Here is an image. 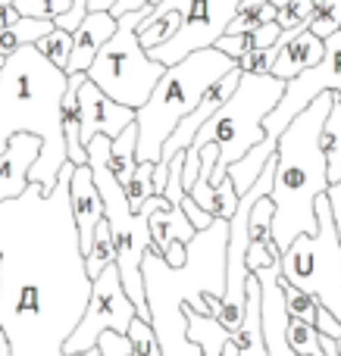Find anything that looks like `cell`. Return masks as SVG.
Returning <instances> with one entry per match:
<instances>
[{"mask_svg": "<svg viewBox=\"0 0 341 356\" xmlns=\"http://www.w3.org/2000/svg\"><path fill=\"white\" fill-rule=\"evenodd\" d=\"M288 81L276 79V75H248L241 72L235 94L223 104V110L198 131L191 147L204 150L207 144H219V163L213 169V184H223L229 178V166L238 163L241 156H248L257 144H263L267 131L263 122L276 110V104L282 100Z\"/></svg>", "mask_w": 341, "mask_h": 356, "instance_id": "cell-5", "label": "cell"}, {"mask_svg": "<svg viewBox=\"0 0 341 356\" xmlns=\"http://www.w3.org/2000/svg\"><path fill=\"white\" fill-rule=\"evenodd\" d=\"M69 75L47 60L35 44L6 56L0 72V150L13 135L31 131L44 141L41 156L31 169V181L54 194L63 166L69 163L66 135H63V97Z\"/></svg>", "mask_w": 341, "mask_h": 356, "instance_id": "cell-2", "label": "cell"}, {"mask_svg": "<svg viewBox=\"0 0 341 356\" xmlns=\"http://www.w3.org/2000/svg\"><path fill=\"white\" fill-rule=\"evenodd\" d=\"M88 16V0H72V13L56 19V29H66V31H75L81 25V19Z\"/></svg>", "mask_w": 341, "mask_h": 356, "instance_id": "cell-33", "label": "cell"}, {"mask_svg": "<svg viewBox=\"0 0 341 356\" xmlns=\"http://www.w3.org/2000/svg\"><path fill=\"white\" fill-rule=\"evenodd\" d=\"M72 163L54 194L38 181L0 203V328L13 356H63L81 322L94 282L72 216Z\"/></svg>", "mask_w": 341, "mask_h": 356, "instance_id": "cell-1", "label": "cell"}, {"mask_svg": "<svg viewBox=\"0 0 341 356\" xmlns=\"http://www.w3.org/2000/svg\"><path fill=\"white\" fill-rule=\"evenodd\" d=\"M44 141L31 131H19L10 138L6 150H0V203L16 200L31 184V169L41 156Z\"/></svg>", "mask_w": 341, "mask_h": 356, "instance_id": "cell-11", "label": "cell"}, {"mask_svg": "<svg viewBox=\"0 0 341 356\" xmlns=\"http://www.w3.org/2000/svg\"><path fill=\"white\" fill-rule=\"evenodd\" d=\"M0 356H13V344H10V338H6L3 328H0Z\"/></svg>", "mask_w": 341, "mask_h": 356, "instance_id": "cell-37", "label": "cell"}, {"mask_svg": "<svg viewBox=\"0 0 341 356\" xmlns=\"http://www.w3.org/2000/svg\"><path fill=\"white\" fill-rule=\"evenodd\" d=\"M282 25L279 22H267V25H260V29L254 31V41H257V50H269V47H276L279 44V38H282Z\"/></svg>", "mask_w": 341, "mask_h": 356, "instance_id": "cell-32", "label": "cell"}, {"mask_svg": "<svg viewBox=\"0 0 341 356\" xmlns=\"http://www.w3.org/2000/svg\"><path fill=\"white\" fill-rule=\"evenodd\" d=\"M216 47L223 50L225 56H232V60H241L251 50H257V41H254V35H223L216 41Z\"/></svg>", "mask_w": 341, "mask_h": 356, "instance_id": "cell-30", "label": "cell"}, {"mask_svg": "<svg viewBox=\"0 0 341 356\" xmlns=\"http://www.w3.org/2000/svg\"><path fill=\"white\" fill-rule=\"evenodd\" d=\"M319 144H323V154L329 160V184H341V97H335V104H332Z\"/></svg>", "mask_w": 341, "mask_h": 356, "instance_id": "cell-19", "label": "cell"}, {"mask_svg": "<svg viewBox=\"0 0 341 356\" xmlns=\"http://www.w3.org/2000/svg\"><path fill=\"white\" fill-rule=\"evenodd\" d=\"M179 207L185 209V216H188V219H191V225L198 228V232H204V228H210L213 222H216V216H210V213H207V209L200 207V203L194 200L191 194H185V197H182V203H179Z\"/></svg>", "mask_w": 341, "mask_h": 356, "instance_id": "cell-31", "label": "cell"}, {"mask_svg": "<svg viewBox=\"0 0 341 356\" xmlns=\"http://www.w3.org/2000/svg\"><path fill=\"white\" fill-rule=\"evenodd\" d=\"M282 47H269V50H251L248 56L238 60V69L248 75H273V66H276V56H279Z\"/></svg>", "mask_w": 341, "mask_h": 356, "instance_id": "cell-29", "label": "cell"}, {"mask_svg": "<svg viewBox=\"0 0 341 356\" xmlns=\"http://www.w3.org/2000/svg\"><path fill=\"white\" fill-rule=\"evenodd\" d=\"M79 113H81V144H85V147L97 135L119 138L138 119V110L122 106L113 97H106L91 79H85L79 88Z\"/></svg>", "mask_w": 341, "mask_h": 356, "instance_id": "cell-10", "label": "cell"}, {"mask_svg": "<svg viewBox=\"0 0 341 356\" xmlns=\"http://www.w3.org/2000/svg\"><path fill=\"white\" fill-rule=\"evenodd\" d=\"M154 172H157V163H138L135 175H132V181L125 184V197H129L132 209H141L144 203L150 200V197L157 194L154 188Z\"/></svg>", "mask_w": 341, "mask_h": 356, "instance_id": "cell-25", "label": "cell"}, {"mask_svg": "<svg viewBox=\"0 0 341 356\" xmlns=\"http://www.w3.org/2000/svg\"><path fill=\"white\" fill-rule=\"evenodd\" d=\"M282 291H285V309L292 319H301L307 322V325H317V316H319V300L313 294H307V291L294 288L292 282L285 278V272H282Z\"/></svg>", "mask_w": 341, "mask_h": 356, "instance_id": "cell-21", "label": "cell"}, {"mask_svg": "<svg viewBox=\"0 0 341 356\" xmlns=\"http://www.w3.org/2000/svg\"><path fill=\"white\" fill-rule=\"evenodd\" d=\"M72 44H75V38H72V31H66V29H54L50 35H44L41 41L35 44L38 50H41L44 56H47L54 66H60L63 72H66V66H69V56H72Z\"/></svg>", "mask_w": 341, "mask_h": 356, "instance_id": "cell-23", "label": "cell"}, {"mask_svg": "<svg viewBox=\"0 0 341 356\" xmlns=\"http://www.w3.org/2000/svg\"><path fill=\"white\" fill-rule=\"evenodd\" d=\"M323 56H326V41L313 35L310 29H304L301 35H294L292 41L279 50L276 66H273V75L276 79L292 81V79H298L301 72L313 69L317 63H323Z\"/></svg>", "mask_w": 341, "mask_h": 356, "instance_id": "cell-15", "label": "cell"}, {"mask_svg": "<svg viewBox=\"0 0 341 356\" xmlns=\"http://www.w3.org/2000/svg\"><path fill=\"white\" fill-rule=\"evenodd\" d=\"M3 63H6V56H0V72H3Z\"/></svg>", "mask_w": 341, "mask_h": 356, "instance_id": "cell-41", "label": "cell"}, {"mask_svg": "<svg viewBox=\"0 0 341 356\" xmlns=\"http://www.w3.org/2000/svg\"><path fill=\"white\" fill-rule=\"evenodd\" d=\"M335 341H338V350H341V338H335Z\"/></svg>", "mask_w": 341, "mask_h": 356, "instance_id": "cell-42", "label": "cell"}, {"mask_svg": "<svg viewBox=\"0 0 341 356\" xmlns=\"http://www.w3.org/2000/svg\"><path fill=\"white\" fill-rule=\"evenodd\" d=\"M69 197H72V216L75 228H79V244L81 253L91 250V241L97 225L106 219L104 197L97 191V181L91 175V166H75L72 169V184H69Z\"/></svg>", "mask_w": 341, "mask_h": 356, "instance_id": "cell-12", "label": "cell"}, {"mask_svg": "<svg viewBox=\"0 0 341 356\" xmlns=\"http://www.w3.org/2000/svg\"><path fill=\"white\" fill-rule=\"evenodd\" d=\"M319 328L317 325H307L301 319H292L288 316V344L294 347L298 356H323V344H319Z\"/></svg>", "mask_w": 341, "mask_h": 356, "instance_id": "cell-24", "label": "cell"}, {"mask_svg": "<svg viewBox=\"0 0 341 356\" xmlns=\"http://www.w3.org/2000/svg\"><path fill=\"white\" fill-rule=\"evenodd\" d=\"M185 319H188V341L198 344L204 356H223L232 341V332L216 319V316H204L185 303Z\"/></svg>", "mask_w": 341, "mask_h": 356, "instance_id": "cell-16", "label": "cell"}, {"mask_svg": "<svg viewBox=\"0 0 341 356\" xmlns=\"http://www.w3.org/2000/svg\"><path fill=\"white\" fill-rule=\"evenodd\" d=\"M244 0H163V10H175L182 16V29L166 44L148 50L157 63L163 66H175L185 56L198 54V50L216 47V41L229 31V22L238 16Z\"/></svg>", "mask_w": 341, "mask_h": 356, "instance_id": "cell-8", "label": "cell"}, {"mask_svg": "<svg viewBox=\"0 0 341 356\" xmlns=\"http://www.w3.org/2000/svg\"><path fill=\"white\" fill-rule=\"evenodd\" d=\"M110 169H113V175H116V181L122 184V188L132 181V175H135V169H138V125L135 122H132L119 138H113Z\"/></svg>", "mask_w": 341, "mask_h": 356, "instance_id": "cell-18", "label": "cell"}, {"mask_svg": "<svg viewBox=\"0 0 341 356\" xmlns=\"http://www.w3.org/2000/svg\"><path fill=\"white\" fill-rule=\"evenodd\" d=\"M273 222H276V203H273V197H260V200L251 207V216H248L251 241H260V244H276ZM276 247H279V244H276Z\"/></svg>", "mask_w": 341, "mask_h": 356, "instance_id": "cell-22", "label": "cell"}, {"mask_svg": "<svg viewBox=\"0 0 341 356\" xmlns=\"http://www.w3.org/2000/svg\"><path fill=\"white\" fill-rule=\"evenodd\" d=\"M148 13L150 10H132L125 16H119L116 35L104 44L94 66L88 69V79L106 97H113L122 106H132V110H141L148 104L157 81L166 72V66L157 63L141 47V38H138V25L148 19Z\"/></svg>", "mask_w": 341, "mask_h": 356, "instance_id": "cell-6", "label": "cell"}, {"mask_svg": "<svg viewBox=\"0 0 341 356\" xmlns=\"http://www.w3.org/2000/svg\"><path fill=\"white\" fill-rule=\"evenodd\" d=\"M282 272L294 288L307 291L341 322V238L329 194L317 200V232L301 234L282 253Z\"/></svg>", "mask_w": 341, "mask_h": 356, "instance_id": "cell-7", "label": "cell"}, {"mask_svg": "<svg viewBox=\"0 0 341 356\" xmlns=\"http://www.w3.org/2000/svg\"><path fill=\"white\" fill-rule=\"evenodd\" d=\"M329 200H332V213H335V228L341 238V184H329Z\"/></svg>", "mask_w": 341, "mask_h": 356, "instance_id": "cell-35", "label": "cell"}, {"mask_svg": "<svg viewBox=\"0 0 341 356\" xmlns=\"http://www.w3.org/2000/svg\"><path fill=\"white\" fill-rule=\"evenodd\" d=\"M135 319H138V309H135V303H132V297L125 294L119 266L116 263L106 266V269L94 278V291H91V300H88V309H85V316H81V322L75 325V332L69 334L66 347H63V356L94 350L104 332L129 334Z\"/></svg>", "mask_w": 341, "mask_h": 356, "instance_id": "cell-9", "label": "cell"}, {"mask_svg": "<svg viewBox=\"0 0 341 356\" xmlns=\"http://www.w3.org/2000/svg\"><path fill=\"white\" fill-rule=\"evenodd\" d=\"M269 3H273V6H279V10H282V6H285V3H292V0H269Z\"/></svg>", "mask_w": 341, "mask_h": 356, "instance_id": "cell-40", "label": "cell"}, {"mask_svg": "<svg viewBox=\"0 0 341 356\" xmlns=\"http://www.w3.org/2000/svg\"><path fill=\"white\" fill-rule=\"evenodd\" d=\"M13 6L25 19H50V22L72 13V0H13Z\"/></svg>", "mask_w": 341, "mask_h": 356, "instance_id": "cell-26", "label": "cell"}, {"mask_svg": "<svg viewBox=\"0 0 341 356\" xmlns=\"http://www.w3.org/2000/svg\"><path fill=\"white\" fill-rule=\"evenodd\" d=\"M317 0H292V3H285L279 10V16H276V22L282 25V29H307L313 19V13H317Z\"/></svg>", "mask_w": 341, "mask_h": 356, "instance_id": "cell-27", "label": "cell"}, {"mask_svg": "<svg viewBox=\"0 0 341 356\" xmlns=\"http://www.w3.org/2000/svg\"><path fill=\"white\" fill-rule=\"evenodd\" d=\"M129 341H132V350H135V356H163L160 344H157L154 325H150L148 319H135V322H132Z\"/></svg>", "mask_w": 341, "mask_h": 356, "instance_id": "cell-28", "label": "cell"}, {"mask_svg": "<svg viewBox=\"0 0 341 356\" xmlns=\"http://www.w3.org/2000/svg\"><path fill=\"white\" fill-rule=\"evenodd\" d=\"M157 3H163V0H119L116 6H113V16H125V13H132V10H154Z\"/></svg>", "mask_w": 341, "mask_h": 356, "instance_id": "cell-34", "label": "cell"}, {"mask_svg": "<svg viewBox=\"0 0 341 356\" xmlns=\"http://www.w3.org/2000/svg\"><path fill=\"white\" fill-rule=\"evenodd\" d=\"M263 3H269V0H244L241 10H251V6H263Z\"/></svg>", "mask_w": 341, "mask_h": 356, "instance_id": "cell-39", "label": "cell"}, {"mask_svg": "<svg viewBox=\"0 0 341 356\" xmlns=\"http://www.w3.org/2000/svg\"><path fill=\"white\" fill-rule=\"evenodd\" d=\"M238 69V60L225 56L219 47H207L185 56L175 66H166L163 79L157 81L150 100L138 110V163H160L163 147L179 129L185 116L198 110L204 94L223 75Z\"/></svg>", "mask_w": 341, "mask_h": 356, "instance_id": "cell-4", "label": "cell"}, {"mask_svg": "<svg viewBox=\"0 0 341 356\" xmlns=\"http://www.w3.org/2000/svg\"><path fill=\"white\" fill-rule=\"evenodd\" d=\"M119 29V19L113 13H88L81 19V25L72 31L75 44H72V56H69V66H66V75H75V72H88L97 60V54L104 50V44L116 35Z\"/></svg>", "mask_w": 341, "mask_h": 356, "instance_id": "cell-13", "label": "cell"}, {"mask_svg": "<svg viewBox=\"0 0 341 356\" xmlns=\"http://www.w3.org/2000/svg\"><path fill=\"white\" fill-rule=\"evenodd\" d=\"M119 0H88V13H110Z\"/></svg>", "mask_w": 341, "mask_h": 356, "instance_id": "cell-36", "label": "cell"}, {"mask_svg": "<svg viewBox=\"0 0 341 356\" xmlns=\"http://www.w3.org/2000/svg\"><path fill=\"white\" fill-rule=\"evenodd\" d=\"M54 29H56V22H50V19H25L22 16L19 22H13L10 29H0V56H10V54H16V50L29 47V44H38Z\"/></svg>", "mask_w": 341, "mask_h": 356, "instance_id": "cell-17", "label": "cell"}, {"mask_svg": "<svg viewBox=\"0 0 341 356\" xmlns=\"http://www.w3.org/2000/svg\"><path fill=\"white\" fill-rule=\"evenodd\" d=\"M116 263V241H113V232H110V222H100L97 232H94V241H91V250L85 253V266H88V275L91 282L106 269V266Z\"/></svg>", "mask_w": 341, "mask_h": 356, "instance_id": "cell-20", "label": "cell"}, {"mask_svg": "<svg viewBox=\"0 0 341 356\" xmlns=\"http://www.w3.org/2000/svg\"><path fill=\"white\" fill-rule=\"evenodd\" d=\"M338 94L326 91L282 131L276 147L273 238L285 253L301 234L317 232V200L329 194V160L323 154V129Z\"/></svg>", "mask_w": 341, "mask_h": 356, "instance_id": "cell-3", "label": "cell"}, {"mask_svg": "<svg viewBox=\"0 0 341 356\" xmlns=\"http://www.w3.org/2000/svg\"><path fill=\"white\" fill-rule=\"evenodd\" d=\"M198 228L191 225V219L185 216V209L169 203V197L157 194V207L150 213V238H154V247L160 253H166L175 241L182 244H191Z\"/></svg>", "mask_w": 341, "mask_h": 356, "instance_id": "cell-14", "label": "cell"}, {"mask_svg": "<svg viewBox=\"0 0 341 356\" xmlns=\"http://www.w3.org/2000/svg\"><path fill=\"white\" fill-rule=\"evenodd\" d=\"M223 356H241V353H238V344H235V338L229 341V347H225V353H223Z\"/></svg>", "mask_w": 341, "mask_h": 356, "instance_id": "cell-38", "label": "cell"}]
</instances>
